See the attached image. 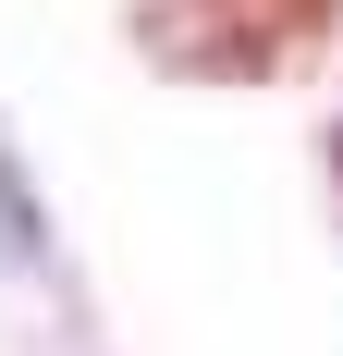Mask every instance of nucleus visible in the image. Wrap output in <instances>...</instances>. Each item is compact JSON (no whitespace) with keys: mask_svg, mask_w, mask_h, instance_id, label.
I'll use <instances>...</instances> for the list:
<instances>
[{"mask_svg":"<svg viewBox=\"0 0 343 356\" xmlns=\"http://www.w3.org/2000/svg\"><path fill=\"white\" fill-rule=\"evenodd\" d=\"M135 49L184 86H270L307 62V37L270 0H135Z\"/></svg>","mask_w":343,"mask_h":356,"instance_id":"1","label":"nucleus"},{"mask_svg":"<svg viewBox=\"0 0 343 356\" xmlns=\"http://www.w3.org/2000/svg\"><path fill=\"white\" fill-rule=\"evenodd\" d=\"M270 13H282V25H294V37H319V25H331V13H343V0H270Z\"/></svg>","mask_w":343,"mask_h":356,"instance_id":"3","label":"nucleus"},{"mask_svg":"<svg viewBox=\"0 0 343 356\" xmlns=\"http://www.w3.org/2000/svg\"><path fill=\"white\" fill-rule=\"evenodd\" d=\"M319 160H331V184H343V123H331V136H319Z\"/></svg>","mask_w":343,"mask_h":356,"instance_id":"4","label":"nucleus"},{"mask_svg":"<svg viewBox=\"0 0 343 356\" xmlns=\"http://www.w3.org/2000/svg\"><path fill=\"white\" fill-rule=\"evenodd\" d=\"M0 246L25 258V270H49V209H37L25 160H12V136H0Z\"/></svg>","mask_w":343,"mask_h":356,"instance_id":"2","label":"nucleus"}]
</instances>
